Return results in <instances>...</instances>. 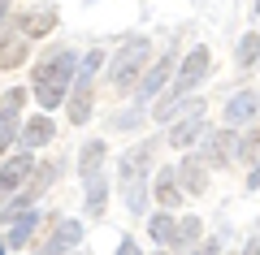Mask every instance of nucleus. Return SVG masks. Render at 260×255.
I'll return each instance as SVG.
<instances>
[{"instance_id": "1", "label": "nucleus", "mask_w": 260, "mask_h": 255, "mask_svg": "<svg viewBox=\"0 0 260 255\" xmlns=\"http://www.w3.org/2000/svg\"><path fill=\"white\" fill-rule=\"evenodd\" d=\"M143 61H148V39H130V44L117 52V61H113V87H117L121 95H126V91H135V82H139Z\"/></svg>"}, {"instance_id": "2", "label": "nucleus", "mask_w": 260, "mask_h": 255, "mask_svg": "<svg viewBox=\"0 0 260 255\" xmlns=\"http://www.w3.org/2000/svg\"><path fill=\"white\" fill-rule=\"evenodd\" d=\"M70 74H74V52H56V56H48V61L35 69V87H48V91H61L65 95Z\"/></svg>"}, {"instance_id": "3", "label": "nucleus", "mask_w": 260, "mask_h": 255, "mask_svg": "<svg viewBox=\"0 0 260 255\" xmlns=\"http://www.w3.org/2000/svg\"><path fill=\"white\" fill-rule=\"evenodd\" d=\"M208 65H213V56H208V48H195V52H191V56L182 61V69H178V82H174V100H178L182 91H191L195 82L204 78V74H208Z\"/></svg>"}, {"instance_id": "4", "label": "nucleus", "mask_w": 260, "mask_h": 255, "mask_svg": "<svg viewBox=\"0 0 260 255\" xmlns=\"http://www.w3.org/2000/svg\"><path fill=\"white\" fill-rule=\"evenodd\" d=\"M30 169H35V156H30V152L13 156V160L5 164V169H0V191H13V186H22Z\"/></svg>"}, {"instance_id": "5", "label": "nucleus", "mask_w": 260, "mask_h": 255, "mask_svg": "<svg viewBox=\"0 0 260 255\" xmlns=\"http://www.w3.org/2000/svg\"><path fill=\"white\" fill-rule=\"evenodd\" d=\"M234 143H239V138H234L230 130H221V134H213V138L204 143V156H200V160H204V164H230Z\"/></svg>"}, {"instance_id": "6", "label": "nucleus", "mask_w": 260, "mask_h": 255, "mask_svg": "<svg viewBox=\"0 0 260 255\" xmlns=\"http://www.w3.org/2000/svg\"><path fill=\"white\" fill-rule=\"evenodd\" d=\"M169 74H174V56H165V61H156L148 74H143V82H139V100H148V95H156L160 87L169 82Z\"/></svg>"}, {"instance_id": "7", "label": "nucleus", "mask_w": 260, "mask_h": 255, "mask_svg": "<svg viewBox=\"0 0 260 255\" xmlns=\"http://www.w3.org/2000/svg\"><path fill=\"white\" fill-rule=\"evenodd\" d=\"M22 100H26L22 91H9V95H5V108H0V152H5V147H9V138H13V121H18Z\"/></svg>"}, {"instance_id": "8", "label": "nucleus", "mask_w": 260, "mask_h": 255, "mask_svg": "<svg viewBox=\"0 0 260 255\" xmlns=\"http://www.w3.org/2000/svg\"><path fill=\"white\" fill-rule=\"evenodd\" d=\"M182 186H186L191 195L208 191V164L200 160V156H186V160H182Z\"/></svg>"}, {"instance_id": "9", "label": "nucleus", "mask_w": 260, "mask_h": 255, "mask_svg": "<svg viewBox=\"0 0 260 255\" xmlns=\"http://www.w3.org/2000/svg\"><path fill=\"white\" fill-rule=\"evenodd\" d=\"M78 238H83V225H78V221H56V234H52V242L44 246V255H61L65 246H74Z\"/></svg>"}, {"instance_id": "10", "label": "nucleus", "mask_w": 260, "mask_h": 255, "mask_svg": "<svg viewBox=\"0 0 260 255\" xmlns=\"http://www.w3.org/2000/svg\"><path fill=\"white\" fill-rule=\"evenodd\" d=\"M100 164H104V143L95 138V143L83 147V160H78V173H83V182H95V177H100Z\"/></svg>"}, {"instance_id": "11", "label": "nucleus", "mask_w": 260, "mask_h": 255, "mask_svg": "<svg viewBox=\"0 0 260 255\" xmlns=\"http://www.w3.org/2000/svg\"><path fill=\"white\" fill-rule=\"evenodd\" d=\"M251 113H256V95H234L230 104H225V121H230V126H247L251 121Z\"/></svg>"}, {"instance_id": "12", "label": "nucleus", "mask_w": 260, "mask_h": 255, "mask_svg": "<svg viewBox=\"0 0 260 255\" xmlns=\"http://www.w3.org/2000/svg\"><path fill=\"white\" fill-rule=\"evenodd\" d=\"M156 199L165 203V208H178V203H182L178 182H174V169H160V177H156Z\"/></svg>"}, {"instance_id": "13", "label": "nucleus", "mask_w": 260, "mask_h": 255, "mask_svg": "<svg viewBox=\"0 0 260 255\" xmlns=\"http://www.w3.org/2000/svg\"><path fill=\"white\" fill-rule=\"evenodd\" d=\"M48 138H52V121L48 117H35L26 126V134H22V143H26V152H35V147H44Z\"/></svg>"}, {"instance_id": "14", "label": "nucleus", "mask_w": 260, "mask_h": 255, "mask_svg": "<svg viewBox=\"0 0 260 255\" xmlns=\"http://www.w3.org/2000/svg\"><path fill=\"white\" fill-rule=\"evenodd\" d=\"M52 26H56V13L52 9H35V13L22 18V30H26V35H48Z\"/></svg>"}, {"instance_id": "15", "label": "nucleus", "mask_w": 260, "mask_h": 255, "mask_svg": "<svg viewBox=\"0 0 260 255\" xmlns=\"http://www.w3.org/2000/svg\"><path fill=\"white\" fill-rule=\"evenodd\" d=\"M234 156L247 160V164H260V130H247V134L234 143Z\"/></svg>"}, {"instance_id": "16", "label": "nucleus", "mask_w": 260, "mask_h": 255, "mask_svg": "<svg viewBox=\"0 0 260 255\" xmlns=\"http://www.w3.org/2000/svg\"><path fill=\"white\" fill-rule=\"evenodd\" d=\"M100 65H104V48L87 52V56H83V65H78V87H91L95 74H100Z\"/></svg>"}, {"instance_id": "17", "label": "nucleus", "mask_w": 260, "mask_h": 255, "mask_svg": "<svg viewBox=\"0 0 260 255\" xmlns=\"http://www.w3.org/2000/svg\"><path fill=\"white\" fill-rule=\"evenodd\" d=\"M143 169H148V152H126V160H121V182L126 186H135V173H143Z\"/></svg>"}, {"instance_id": "18", "label": "nucleus", "mask_w": 260, "mask_h": 255, "mask_svg": "<svg viewBox=\"0 0 260 255\" xmlns=\"http://www.w3.org/2000/svg\"><path fill=\"white\" fill-rule=\"evenodd\" d=\"M87 117H91V87H78L74 100H70V121H78V126H83Z\"/></svg>"}, {"instance_id": "19", "label": "nucleus", "mask_w": 260, "mask_h": 255, "mask_svg": "<svg viewBox=\"0 0 260 255\" xmlns=\"http://www.w3.org/2000/svg\"><path fill=\"white\" fill-rule=\"evenodd\" d=\"M204 130V117H186L182 126H174V147L182 152V147H191V138Z\"/></svg>"}, {"instance_id": "20", "label": "nucleus", "mask_w": 260, "mask_h": 255, "mask_svg": "<svg viewBox=\"0 0 260 255\" xmlns=\"http://www.w3.org/2000/svg\"><path fill=\"white\" fill-rule=\"evenodd\" d=\"M195 238H200V216H186L182 225L174 229V238H169V242H174V246H191Z\"/></svg>"}, {"instance_id": "21", "label": "nucleus", "mask_w": 260, "mask_h": 255, "mask_svg": "<svg viewBox=\"0 0 260 255\" xmlns=\"http://www.w3.org/2000/svg\"><path fill=\"white\" fill-rule=\"evenodd\" d=\"M256 56H260V39H256V35H243V39H239V52H234V61H239V65H251Z\"/></svg>"}, {"instance_id": "22", "label": "nucleus", "mask_w": 260, "mask_h": 255, "mask_svg": "<svg viewBox=\"0 0 260 255\" xmlns=\"http://www.w3.org/2000/svg\"><path fill=\"white\" fill-rule=\"evenodd\" d=\"M22 56H26V48H22L18 39H9V44H0V65H5V69L22 65Z\"/></svg>"}, {"instance_id": "23", "label": "nucleus", "mask_w": 260, "mask_h": 255, "mask_svg": "<svg viewBox=\"0 0 260 255\" xmlns=\"http://www.w3.org/2000/svg\"><path fill=\"white\" fill-rule=\"evenodd\" d=\"M152 238H156V242H169V238H174V216H169V212L152 216Z\"/></svg>"}, {"instance_id": "24", "label": "nucleus", "mask_w": 260, "mask_h": 255, "mask_svg": "<svg viewBox=\"0 0 260 255\" xmlns=\"http://www.w3.org/2000/svg\"><path fill=\"white\" fill-rule=\"evenodd\" d=\"M35 221H39L35 212H26V216L18 221V229H13V234H9V242H13V246H22V242H26V238H30V229H35Z\"/></svg>"}, {"instance_id": "25", "label": "nucleus", "mask_w": 260, "mask_h": 255, "mask_svg": "<svg viewBox=\"0 0 260 255\" xmlns=\"http://www.w3.org/2000/svg\"><path fill=\"white\" fill-rule=\"evenodd\" d=\"M117 255H139V246H135V238H121V246H117Z\"/></svg>"}, {"instance_id": "26", "label": "nucleus", "mask_w": 260, "mask_h": 255, "mask_svg": "<svg viewBox=\"0 0 260 255\" xmlns=\"http://www.w3.org/2000/svg\"><path fill=\"white\" fill-rule=\"evenodd\" d=\"M195 255H221V246H217V242H204V246H200Z\"/></svg>"}, {"instance_id": "27", "label": "nucleus", "mask_w": 260, "mask_h": 255, "mask_svg": "<svg viewBox=\"0 0 260 255\" xmlns=\"http://www.w3.org/2000/svg\"><path fill=\"white\" fill-rule=\"evenodd\" d=\"M247 186H251V191H260V164H256V173H251V182H247Z\"/></svg>"}, {"instance_id": "28", "label": "nucleus", "mask_w": 260, "mask_h": 255, "mask_svg": "<svg viewBox=\"0 0 260 255\" xmlns=\"http://www.w3.org/2000/svg\"><path fill=\"white\" fill-rule=\"evenodd\" d=\"M5 9H9V0H0V13H5Z\"/></svg>"}, {"instance_id": "29", "label": "nucleus", "mask_w": 260, "mask_h": 255, "mask_svg": "<svg viewBox=\"0 0 260 255\" xmlns=\"http://www.w3.org/2000/svg\"><path fill=\"white\" fill-rule=\"evenodd\" d=\"M256 18H260V0H256Z\"/></svg>"}]
</instances>
